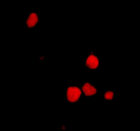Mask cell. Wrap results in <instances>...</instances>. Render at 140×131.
I'll return each mask as SVG.
<instances>
[{"label": "cell", "instance_id": "1", "mask_svg": "<svg viewBox=\"0 0 140 131\" xmlns=\"http://www.w3.org/2000/svg\"><path fill=\"white\" fill-rule=\"evenodd\" d=\"M81 94V90L78 87L71 86L67 89L66 91V99L69 102L75 103L79 100Z\"/></svg>", "mask_w": 140, "mask_h": 131}, {"label": "cell", "instance_id": "2", "mask_svg": "<svg viewBox=\"0 0 140 131\" xmlns=\"http://www.w3.org/2000/svg\"><path fill=\"white\" fill-rule=\"evenodd\" d=\"M85 65L89 69H97L99 66V60L98 57H96L94 54L92 53L86 59Z\"/></svg>", "mask_w": 140, "mask_h": 131}, {"label": "cell", "instance_id": "3", "mask_svg": "<svg viewBox=\"0 0 140 131\" xmlns=\"http://www.w3.org/2000/svg\"><path fill=\"white\" fill-rule=\"evenodd\" d=\"M82 91L85 96H93L97 94V89L89 83H85L82 87Z\"/></svg>", "mask_w": 140, "mask_h": 131}, {"label": "cell", "instance_id": "4", "mask_svg": "<svg viewBox=\"0 0 140 131\" xmlns=\"http://www.w3.org/2000/svg\"><path fill=\"white\" fill-rule=\"evenodd\" d=\"M38 21H39L38 15L35 12H32L28 16V19L26 21V25H27L29 28H33L37 25Z\"/></svg>", "mask_w": 140, "mask_h": 131}, {"label": "cell", "instance_id": "5", "mask_svg": "<svg viewBox=\"0 0 140 131\" xmlns=\"http://www.w3.org/2000/svg\"><path fill=\"white\" fill-rule=\"evenodd\" d=\"M113 97H114V93L111 92V91H107L105 93V94H104V98L106 100H111L113 99Z\"/></svg>", "mask_w": 140, "mask_h": 131}]
</instances>
